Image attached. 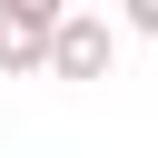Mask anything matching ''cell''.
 Wrapping results in <instances>:
<instances>
[{"mask_svg": "<svg viewBox=\"0 0 158 158\" xmlns=\"http://www.w3.org/2000/svg\"><path fill=\"white\" fill-rule=\"evenodd\" d=\"M109 59H118V20H99V10H59L49 40H40L49 79H109Z\"/></svg>", "mask_w": 158, "mask_h": 158, "instance_id": "6da1fadb", "label": "cell"}, {"mask_svg": "<svg viewBox=\"0 0 158 158\" xmlns=\"http://www.w3.org/2000/svg\"><path fill=\"white\" fill-rule=\"evenodd\" d=\"M40 40H49V20H30V10L0 0V79H30L40 69Z\"/></svg>", "mask_w": 158, "mask_h": 158, "instance_id": "7a4b0ae2", "label": "cell"}, {"mask_svg": "<svg viewBox=\"0 0 158 158\" xmlns=\"http://www.w3.org/2000/svg\"><path fill=\"white\" fill-rule=\"evenodd\" d=\"M118 30H138V40H158V0H118Z\"/></svg>", "mask_w": 158, "mask_h": 158, "instance_id": "3957f363", "label": "cell"}, {"mask_svg": "<svg viewBox=\"0 0 158 158\" xmlns=\"http://www.w3.org/2000/svg\"><path fill=\"white\" fill-rule=\"evenodd\" d=\"M10 10H30V20H59V10H69V0H10Z\"/></svg>", "mask_w": 158, "mask_h": 158, "instance_id": "277c9868", "label": "cell"}]
</instances>
